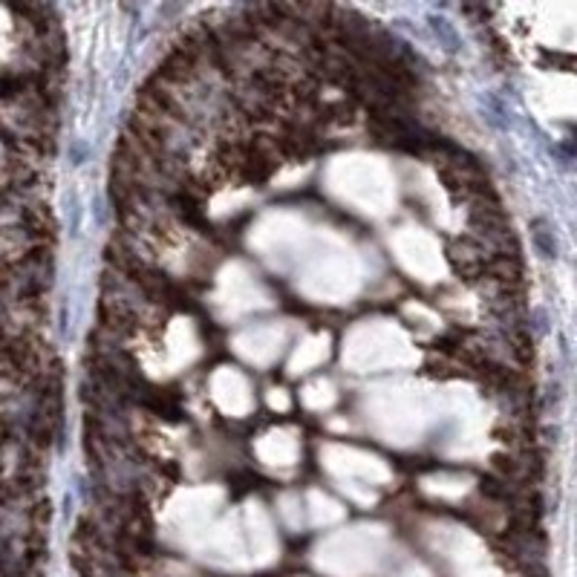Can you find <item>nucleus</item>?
Masks as SVG:
<instances>
[]
</instances>
